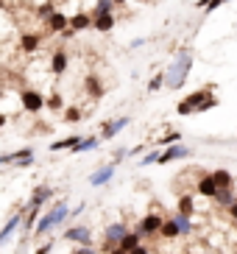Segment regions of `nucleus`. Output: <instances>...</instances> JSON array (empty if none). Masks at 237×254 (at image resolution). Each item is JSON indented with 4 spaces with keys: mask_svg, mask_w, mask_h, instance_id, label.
Here are the masks:
<instances>
[{
    "mask_svg": "<svg viewBox=\"0 0 237 254\" xmlns=\"http://www.w3.org/2000/svg\"><path fill=\"white\" fill-rule=\"evenodd\" d=\"M184 157H190V148H184L181 142H176V145H171L168 151H162L159 165H168V162H173V159H184Z\"/></svg>",
    "mask_w": 237,
    "mask_h": 254,
    "instance_id": "nucleus-10",
    "label": "nucleus"
},
{
    "mask_svg": "<svg viewBox=\"0 0 237 254\" xmlns=\"http://www.w3.org/2000/svg\"><path fill=\"white\" fill-rule=\"evenodd\" d=\"M173 221H176V226H178V238H190L193 235V218L190 215H173Z\"/></svg>",
    "mask_w": 237,
    "mask_h": 254,
    "instance_id": "nucleus-18",
    "label": "nucleus"
},
{
    "mask_svg": "<svg viewBox=\"0 0 237 254\" xmlns=\"http://www.w3.org/2000/svg\"><path fill=\"white\" fill-rule=\"evenodd\" d=\"M22 218H25V207H22L20 212H14V215L8 218L6 224H3V229H0V246H3V243H6L8 238H11V232H14L17 226H20V221H22Z\"/></svg>",
    "mask_w": 237,
    "mask_h": 254,
    "instance_id": "nucleus-9",
    "label": "nucleus"
},
{
    "mask_svg": "<svg viewBox=\"0 0 237 254\" xmlns=\"http://www.w3.org/2000/svg\"><path fill=\"white\" fill-rule=\"evenodd\" d=\"M51 70H53V75H61V73L67 70V53H64V51H56V53H53Z\"/></svg>",
    "mask_w": 237,
    "mask_h": 254,
    "instance_id": "nucleus-20",
    "label": "nucleus"
},
{
    "mask_svg": "<svg viewBox=\"0 0 237 254\" xmlns=\"http://www.w3.org/2000/svg\"><path fill=\"white\" fill-rule=\"evenodd\" d=\"M159 238H168V240L178 238V226H176V221H173V218L162 221V226H159Z\"/></svg>",
    "mask_w": 237,
    "mask_h": 254,
    "instance_id": "nucleus-23",
    "label": "nucleus"
},
{
    "mask_svg": "<svg viewBox=\"0 0 237 254\" xmlns=\"http://www.w3.org/2000/svg\"><path fill=\"white\" fill-rule=\"evenodd\" d=\"M92 28H95L98 34H109V31L115 28V14H98V17H92Z\"/></svg>",
    "mask_w": 237,
    "mask_h": 254,
    "instance_id": "nucleus-13",
    "label": "nucleus"
},
{
    "mask_svg": "<svg viewBox=\"0 0 237 254\" xmlns=\"http://www.w3.org/2000/svg\"><path fill=\"white\" fill-rule=\"evenodd\" d=\"M98 142H101V137H84V140L73 148V154H84V151H92V148L98 145Z\"/></svg>",
    "mask_w": 237,
    "mask_h": 254,
    "instance_id": "nucleus-28",
    "label": "nucleus"
},
{
    "mask_svg": "<svg viewBox=\"0 0 237 254\" xmlns=\"http://www.w3.org/2000/svg\"><path fill=\"white\" fill-rule=\"evenodd\" d=\"M20 101H22V109L31 115H37L45 109V95L39 90H22L20 92Z\"/></svg>",
    "mask_w": 237,
    "mask_h": 254,
    "instance_id": "nucleus-7",
    "label": "nucleus"
},
{
    "mask_svg": "<svg viewBox=\"0 0 237 254\" xmlns=\"http://www.w3.org/2000/svg\"><path fill=\"white\" fill-rule=\"evenodd\" d=\"M67 218H70V204H67V198H61V201H56L45 215H39L37 226H34V235H37V238H45L48 232H53L59 224H64Z\"/></svg>",
    "mask_w": 237,
    "mask_h": 254,
    "instance_id": "nucleus-2",
    "label": "nucleus"
},
{
    "mask_svg": "<svg viewBox=\"0 0 237 254\" xmlns=\"http://www.w3.org/2000/svg\"><path fill=\"white\" fill-rule=\"evenodd\" d=\"M140 243H142V238L137 235V232H126L123 240H120V249H123V252H131V249H137Z\"/></svg>",
    "mask_w": 237,
    "mask_h": 254,
    "instance_id": "nucleus-25",
    "label": "nucleus"
},
{
    "mask_svg": "<svg viewBox=\"0 0 237 254\" xmlns=\"http://www.w3.org/2000/svg\"><path fill=\"white\" fill-rule=\"evenodd\" d=\"M209 176L215 179L218 190H226V187H232V182H235V179H232V173H229V171H223V168H221V171H212Z\"/></svg>",
    "mask_w": 237,
    "mask_h": 254,
    "instance_id": "nucleus-22",
    "label": "nucleus"
},
{
    "mask_svg": "<svg viewBox=\"0 0 237 254\" xmlns=\"http://www.w3.org/2000/svg\"><path fill=\"white\" fill-rule=\"evenodd\" d=\"M190 67H193V56H190V53H178L176 62H173L168 70H165V87L178 90V87L187 81V73H190Z\"/></svg>",
    "mask_w": 237,
    "mask_h": 254,
    "instance_id": "nucleus-3",
    "label": "nucleus"
},
{
    "mask_svg": "<svg viewBox=\"0 0 237 254\" xmlns=\"http://www.w3.org/2000/svg\"><path fill=\"white\" fill-rule=\"evenodd\" d=\"M73 254H98V249L95 246H78Z\"/></svg>",
    "mask_w": 237,
    "mask_h": 254,
    "instance_id": "nucleus-35",
    "label": "nucleus"
},
{
    "mask_svg": "<svg viewBox=\"0 0 237 254\" xmlns=\"http://www.w3.org/2000/svg\"><path fill=\"white\" fill-rule=\"evenodd\" d=\"M0 98H3V90H0Z\"/></svg>",
    "mask_w": 237,
    "mask_h": 254,
    "instance_id": "nucleus-45",
    "label": "nucleus"
},
{
    "mask_svg": "<svg viewBox=\"0 0 237 254\" xmlns=\"http://www.w3.org/2000/svg\"><path fill=\"white\" fill-rule=\"evenodd\" d=\"M112 176H115V165L109 162V165H104L98 173H92V176H89V185L101 187V185H106V182H112Z\"/></svg>",
    "mask_w": 237,
    "mask_h": 254,
    "instance_id": "nucleus-12",
    "label": "nucleus"
},
{
    "mask_svg": "<svg viewBox=\"0 0 237 254\" xmlns=\"http://www.w3.org/2000/svg\"><path fill=\"white\" fill-rule=\"evenodd\" d=\"M53 195V190L48 185H37L34 187V195H31V201H28V209H42V204L48 201Z\"/></svg>",
    "mask_w": 237,
    "mask_h": 254,
    "instance_id": "nucleus-8",
    "label": "nucleus"
},
{
    "mask_svg": "<svg viewBox=\"0 0 237 254\" xmlns=\"http://www.w3.org/2000/svg\"><path fill=\"white\" fill-rule=\"evenodd\" d=\"M176 142H181V131H168V134L159 140V148H162V145H176Z\"/></svg>",
    "mask_w": 237,
    "mask_h": 254,
    "instance_id": "nucleus-31",
    "label": "nucleus"
},
{
    "mask_svg": "<svg viewBox=\"0 0 237 254\" xmlns=\"http://www.w3.org/2000/svg\"><path fill=\"white\" fill-rule=\"evenodd\" d=\"M6 126V115H0V128Z\"/></svg>",
    "mask_w": 237,
    "mask_h": 254,
    "instance_id": "nucleus-43",
    "label": "nucleus"
},
{
    "mask_svg": "<svg viewBox=\"0 0 237 254\" xmlns=\"http://www.w3.org/2000/svg\"><path fill=\"white\" fill-rule=\"evenodd\" d=\"M51 249H53V240H45V243H42V246H39V249H37V252H34V254H48V252H51Z\"/></svg>",
    "mask_w": 237,
    "mask_h": 254,
    "instance_id": "nucleus-36",
    "label": "nucleus"
},
{
    "mask_svg": "<svg viewBox=\"0 0 237 254\" xmlns=\"http://www.w3.org/2000/svg\"><path fill=\"white\" fill-rule=\"evenodd\" d=\"M128 254H151V252H148V246H142V243H140V246H137V249H131Z\"/></svg>",
    "mask_w": 237,
    "mask_h": 254,
    "instance_id": "nucleus-38",
    "label": "nucleus"
},
{
    "mask_svg": "<svg viewBox=\"0 0 237 254\" xmlns=\"http://www.w3.org/2000/svg\"><path fill=\"white\" fill-rule=\"evenodd\" d=\"M162 87H165V73H156L148 81V92H156V90H162Z\"/></svg>",
    "mask_w": 237,
    "mask_h": 254,
    "instance_id": "nucleus-32",
    "label": "nucleus"
},
{
    "mask_svg": "<svg viewBox=\"0 0 237 254\" xmlns=\"http://www.w3.org/2000/svg\"><path fill=\"white\" fill-rule=\"evenodd\" d=\"M126 232H128V226L123 224V221H115V224L106 226V229H104V246H101V249H104V254H109L115 246H120V240H123Z\"/></svg>",
    "mask_w": 237,
    "mask_h": 254,
    "instance_id": "nucleus-4",
    "label": "nucleus"
},
{
    "mask_svg": "<svg viewBox=\"0 0 237 254\" xmlns=\"http://www.w3.org/2000/svg\"><path fill=\"white\" fill-rule=\"evenodd\" d=\"M159 157H162V151H159V148L148 151V154L142 157V165H154V162H159Z\"/></svg>",
    "mask_w": 237,
    "mask_h": 254,
    "instance_id": "nucleus-34",
    "label": "nucleus"
},
{
    "mask_svg": "<svg viewBox=\"0 0 237 254\" xmlns=\"http://www.w3.org/2000/svg\"><path fill=\"white\" fill-rule=\"evenodd\" d=\"M109 254H128V252H123V249H120V246H115V249H112Z\"/></svg>",
    "mask_w": 237,
    "mask_h": 254,
    "instance_id": "nucleus-42",
    "label": "nucleus"
},
{
    "mask_svg": "<svg viewBox=\"0 0 237 254\" xmlns=\"http://www.w3.org/2000/svg\"><path fill=\"white\" fill-rule=\"evenodd\" d=\"M120 3H126V0H115V6H120Z\"/></svg>",
    "mask_w": 237,
    "mask_h": 254,
    "instance_id": "nucleus-44",
    "label": "nucleus"
},
{
    "mask_svg": "<svg viewBox=\"0 0 237 254\" xmlns=\"http://www.w3.org/2000/svg\"><path fill=\"white\" fill-rule=\"evenodd\" d=\"M112 11H115V0H98L95 8H92L89 14L98 17V14H112Z\"/></svg>",
    "mask_w": 237,
    "mask_h": 254,
    "instance_id": "nucleus-27",
    "label": "nucleus"
},
{
    "mask_svg": "<svg viewBox=\"0 0 237 254\" xmlns=\"http://www.w3.org/2000/svg\"><path fill=\"white\" fill-rule=\"evenodd\" d=\"M84 28H92V14L81 11V14L70 17V31H73V34H78V31H84Z\"/></svg>",
    "mask_w": 237,
    "mask_h": 254,
    "instance_id": "nucleus-14",
    "label": "nucleus"
},
{
    "mask_svg": "<svg viewBox=\"0 0 237 254\" xmlns=\"http://www.w3.org/2000/svg\"><path fill=\"white\" fill-rule=\"evenodd\" d=\"M61 238L70 240V243H78V246H92V232H89V226H84V224L67 226Z\"/></svg>",
    "mask_w": 237,
    "mask_h": 254,
    "instance_id": "nucleus-6",
    "label": "nucleus"
},
{
    "mask_svg": "<svg viewBox=\"0 0 237 254\" xmlns=\"http://www.w3.org/2000/svg\"><path fill=\"white\" fill-rule=\"evenodd\" d=\"M162 221H165L162 215L148 212V215L140 218V224H137V229H134V232H137L140 238H156V235H159V226H162Z\"/></svg>",
    "mask_w": 237,
    "mask_h": 254,
    "instance_id": "nucleus-5",
    "label": "nucleus"
},
{
    "mask_svg": "<svg viewBox=\"0 0 237 254\" xmlns=\"http://www.w3.org/2000/svg\"><path fill=\"white\" fill-rule=\"evenodd\" d=\"M198 193L207 195V198H215V195H218V185H215V179H212L209 173L198 179Z\"/></svg>",
    "mask_w": 237,
    "mask_h": 254,
    "instance_id": "nucleus-15",
    "label": "nucleus"
},
{
    "mask_svg": "<svg viewBox=\"0 0 237 254\" xmlns=\"http://www.w3.org/2000/svg\"><path fill=\"white\" fill-rule=\"evenodd\" d=\"M78 118H81V112H78L75 106H73V109H67V120H78Z\"/></svg>",
    "mask_w": 237,
    "mask_h": 254,
    "instance_id": "nucleus-37",
    "label": "nucleus"
},
{
    "mask_svg": "<svg viewBox=\"0 0 237 254\" xmlns=\"http://www.w3.org/2000/svg\"><path fill=\"white\" fill-rule=\"evenodd\" d=\"M45 106H48V109H61V95L53 92L51 98H45Z\"/></svg>",
    "mask_w": 237,
    "mask_h": 254,
    "instance_id": "nucleus-33",
    "label": "nucleus"
},
{
    "mask_svg": "<svg viewBox=\"0 0 237 254\" xmlns=\"http://www.w3.org/2000/svg\"><path fill=\"white\" fill-rule=\"evenodd\" d=\"M223 3H226V0H212V3L207 6V11H215V8H218V6H223Z\"/></svg>",
    "mask_w": 237,
    "mask_h": 254,
    "instance_id": "nucleus-39",
    "label": "nucleus"
},
{
    "mask_svg": "<svg viewBox=\"0 0 237 254\" xmlns=\"http://www.w3.org/2000/svg\"><path fill=\"white\" fill-rule=\"evenodd\" d=\"M39 42H42V37H39V34H22L20 37V48H22V53H34L39 48Z\"/></svg>",
    "mask_w": 237,
    "mask_h": 254,
    "instance_id": "nucleus-17",
    "label": "nucleus"
},
{
    "mask_svg": "<svg viewBox=\"0 0 237 254\" xmlns=\"http://www.w3.org/2000/svg\"><path fill=\"white\" fill-rule=\"evenodd\" d=\"M209 3H212V0H198V3H195V6H198V8H207Z\"/></svg>",
    "mask_w": 237,
    "mask_h": 254,
    "instance_id": "nucleus-41",
    "label": "nucleus"
},
{
    "mask_svg": "<svg viewBox=\"0 0 237 254\" xmlns=\"http://www.w3.org/2000/svg\"><path fill=\"white\" fill-rule=\"evenodd\" d=\"M84 81H87V84H84V90H87L92 98H101V95H104V87H101V78H98V75H87Z\"/></svg>",
    "mask_w": 237,
    "mask_h": 254,
    "instance_id": "nucleus-21",
    "label": "nucleus"
},
{
    "mask_svg": "<svg viewBox=\"0 0 237 254\" xmlns=\"http://www.w3.org/2000/svg\"><path fill=\"white\" fill-rule=\"evenodd\" d=\"M53 11H56V8H53V3H42V6L37 8V17H39V20H45V23H48V20H51V17H53Z\"/></svg>",
    "mask_w": 237,
    "mask_h": 254,
    "instance_id": "nucleus-30",
    "label": "nucleus"
},
{
    "mask_svg": "<svg viewBox=\"0 0 237 254\" xmlns=\"http://www.w3.org/2000/svg\"><path fill=\"white\" fill-rule=\"evenodd\" d=\"M215 106H218V98H215V92H212V84H209V87H204V90L190 92L181 104H176V112L178 115H193V112L215 109Z\"/></svg>",
    "mask_w": 237,
    "mask_h": 254,
    "instance_id": "nucleus-1",
    "label": "nucleus"
},
{
    "mask_svg": "<svg viewBox=\"0 0 237 254\" xmlns=\"http://www.w3.org/2000/svg\"><path fill=\"white\" fill-rule=\"evenodd\" d=\"M39 209H28L25 207V232H34V226H37V221H39Z\"/></svg>",
    "mask_w": 237,
    "mask_h": 254,
    "instance_id": "nucleus-29",
    "label": "nucleus"
},
{
    "mask_svg": "<svg viewBox=\"0 0 237 254\" xmlns=\"http://www.w3.org/2000/svg\"><path fill=\"white\" fill-rule=\"evenodd\" d=\"M84 137H78V134H73V137H64V140H56L51 145V151H73L78 142H81Z\"/></svg>",
    "mask_w": 237,
    "mask_h": 254,
    "instance_id": "nucleus-19",
    "label": "nucleus"
},
{
    "mask_svg": "<svg viewBox=\"0 0 237 254\" xmlns=\"http://www.w3.org/2000/svg\"><path fill=\"white\" fill-rule=\"evenodd\" d=\"M123 126H128V118H118V120H109L101 131V140H112V137H118L123 131Z\"/></svg>",
    "mask_w": 237,
    "mask_h": 254,
    "instance_id": "nucleus-11",
    "label": "nucleus"
},
{
    "mask_svg": "<svg viewBox=\"0 0 237 254\" xmlns=\"http://www.w3.org/2000/svg\"><path fill=\"white\" fill-rule=\"evenodd\" d=\"M215 201L221 204V207H226V209H229L232 204L237 201V198H235V190H232V187H226V190H218V195H215Z\"/></svg>",
    "mask_w": 237,
    "mask_h": 254,
    "instance_id": "nucleus-26",
    "label": "nucleus"
},
{
    "mask_svg": "<svg viewBox=\"0 0 237 254\" xmlns=\"http://www.w3.org/2000/svg\"><path fill=\"white\" fill-rule=\"evenodd\" d=\"M193 212H195V201H193V195L184 193L181 198H178V215H190V218H193Z\"/></svg>",
    "mask_w": 237,
    "mask_h": 254,
    "instance_id": "nucleus-24",
    "label": "nucleus"
},
{
    "mask_svg": "<svg viewBox=\"0 0 237 254\" xmlns=\"http://www.w3.org/2000/svg\"><path fill=\"white\" fill-rule=\"evenodd\" d=\"M67 25H70V17L61 14V11H53V17L48 20V28H51L53 34H61V31H67Z\"/></svg>",
    "mask_w": 237,
    "mask_h": 254,
    "instance_id": "nucleus-16",
    "label": "nucleus"
},
{
    "mask_svg": "<svg viewBox=\"0 0 237 254\" xmlns=\"http://www.w3.org/2000/svg\"><path fill=\"white\" fill-rule=\"evenodd\" d=\"M226 212H229V215H232V221H237V201H235V204H232V207H229V209H226Z\"/></svg>",
    "mask_w": 237,
    "mask_h": 254,
    "instance_id": "nucleus-40",
    "label": "nucleus"
}]
</instances>
